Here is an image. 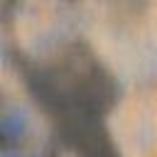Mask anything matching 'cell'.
I'll return each mask as SVG.
<instances>
[{
  "label": "cell",
  "mask_w": 157,
  "mask_h": 157,
  "mask_svg": "<svg viewBox=\"0 0 157 157\" xmlns=\"http://www.w3.org/2000/svg\"><path fill=\"white\" fill-rule=\"evenodd\" d=\"M39 96L56 120L61 137L81 157H115L101 128V118L113 98V86L101 66L81 54L69 52L42 71Z\"/></svg>",
  "instance_id": "1"
}]
</instances>
